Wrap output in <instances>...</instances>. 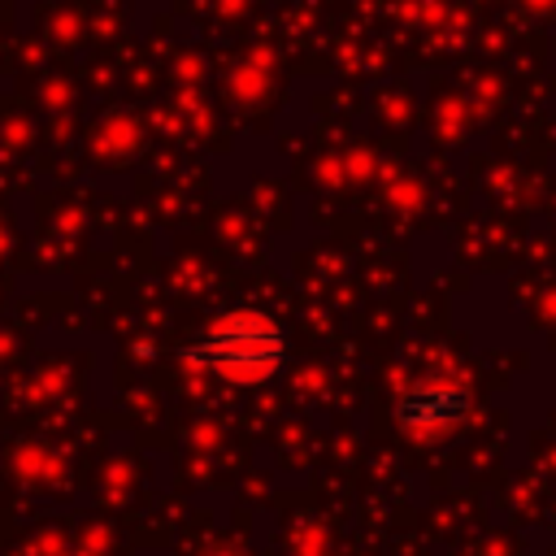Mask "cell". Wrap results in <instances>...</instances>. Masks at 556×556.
I'll use <instances>...</instances> for the list:
<instances>
[{
	"instance_id": "1",
	"label": "cell",
	"mask_w": 556,
	"mask_h": 556,
	"mask_svg": "<svg viewBox=\"0 0 556 556\" xmlns=\"http://www.w3.org/2000/svg\"><path fill=\"white\" fill-rule=\"evenodd\" d=\"M287 356H291L287 330L261 308H235L208 321L204 334L182 348V361L191 369L213 374L222 382H239V387L278 378Z\"/></svg>"
},
{
	"instance_id": "2",
	"label": "cell",
	"mask_w": 556,
	"mask_h": 556,
	"mask_svg": "<svg viewBox=\"0 0 556 556\" xmlns=\"http://www.w3.org/2000/svg\"><path fill=\"white\" fill-rule=\"evenodd\" d=\"M473 413V395L460 382H413L400 400H395V426L413 430V434H447L460 430Z\"/></svg>"
}]
</instances>
